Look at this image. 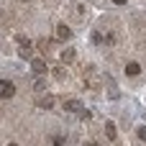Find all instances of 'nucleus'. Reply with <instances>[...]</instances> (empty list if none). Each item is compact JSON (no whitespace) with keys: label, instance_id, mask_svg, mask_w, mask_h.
I'll return each instance as SVG.
<instances>
[{"label":"nucleus","instance_id":"nucleus-1","mask_svg":"<svg viewBox=\"0 0 146 146\" xmlns=\"http://www.w3.org/2000/svg\"><path fill=\"white\" fill-rule=\"evenodd\" d=\"M13 95H15V85H13L10 80H0V98L8 100V98H13Z\"/></svg>","mask_w":146,"mask_h":146},{"label":"nucleus","instance_id":"nucleus-2","mask_svg":"<svg viewBox=\"0 0 146 146\" xmlns=\"http://www.w3.org/2000/svg\"><path fill=\"white\" fill-rule=\"evenodd\" d=\"M56 38H62V41H69V38H72V31H69V26L59 23V26H56Z\"/></svg>","mask_w":146,"mask_h":146},{"label":"nucleus","instance_id":"nucleus-3","mask_svg":"<svg viewBox=\"0 0 146 146\" xmlns=\"http://www.w3.org/2000/svg\"><path fill=\"white\" fill-rule=\"evenodd\" d=\"M31 69H33V74H44L46 72V64L41 59H31Z\"/></svg>","mask_w":146,"mask_h":146},{"label":"nucleus","instance_id":"nucleus-4","mask_svg":"<svg viewBox=\"0 0 146 146\" xmlns=\"http://www.w3.org/2000/svg\"><path fill=\"white\" fill-rule=\"evenodd\" d=\"M74 59H77V54H74V49H64V51H62V62H64V64H69V62H74Z\"/></svg>","mask_w":146,"mask_h":146},{"label":"nucleus","instance_id":"nucleus-5","mask_svg":"<svg viewBox=\"0 0 146 146\" xmlns=\"http://www.w3.org/2000/svg\"><path fill=\"white\" fill-rule=\"evenodd\" d=\"M54 103H56V100H54L51 95H44V98H38V108H54Z\"/></svg>","mask_w":146,"mask_h":146},{"label":"nucleus","instance_id":"nucleus-6","mask_svg":"<svg viewBox=\"0 0 146 146\" xmlns=\"http://www.w3.org/2000/svg\"><path fill=\"white\" fill-rule=\"evenodd\" d=\"M18 51H21V56H23V59H31V44H28V41H23Z\"/></svg>","mask_w":146,"mask_h":146},{"label":"nucleus","instance_id":"nucleus-7","mask_svg":"<svg viewBox=\"0 0 146 146\" xmlns=\"http://www.w3.org/2000/svg\"><path fill=\"white\" fill-rule=\"evenodd\" d=\"M64 110H69V113H77V110H80V103H77V100H67V103H64Z\"/></svg>","mask_w":146,"mask_h":146},{"label":"nucleus","instance_id":"nucleus-8","mask_svg":"<svg viewBox=\"0 0 146 146\" xmlns=\"http://www.w3.org/2000/svg\"><path fill=\"white\" fill-rule=\"evenodd\" d=\"M105 133H108V139L113 141V139H115V126H113V123H105Z\"/></svg>","mask_w":146,"mask_h":146},{"label":"nucleus","instance_id":"nucleus-9","mask_svg":"<svg viewBox=\"0 0 146 146\" xmlns=\"http://www.w3.org/2000/svg\"><path fill=\"white\" fill-rule=\"evenodd\" d=\"M139 69H141L139 64H128V67H126V72H128L131 77H133V74H139Z\"/></svg>","mask_w":146,"mask_h":146},{"label":"nucleus","instance_id":"nucleus-10","mask_svg":"<svg viewBox=\"0 0 146 146\" xmlns=\"http://www.w3.org/2000/svg\"><path fill=\"white\" fill-rule=\"evenodd\" d=\"M33 90H36V92H41V90H46V85H44V80H36V82H33Z\"/></svg>","mask_w":146,"mask_h":146},{"label":"nucleus","instance_id":"nucleus-11","mask_svg":"<svg viewBox=\"0 0 146 146\" xmlns=\"http://www.w3.org/2000/svg\"><path fill=\"white\" fill-rule=\"evenodd\" d=\"M62 144H64V139H62V136H56V139L51 141V146H62Z\"/></svg>","mask_w":146,"mask_h":146},{"label":"nucleus","instance_id":"nucleus-12","mask_svg":"<svg viewBox=\"0 0 146 146\" xmlns=\"http://www.w3.org/2000/svg\"><path fill=\"white\" fill-rule=\"evenodd\" d=\"M113 3H118V5H123V3H126V0H113Z\"/></svg>","mask_w":146,"mask_h":146},{"label":"nucleus","instance_id":"nucleus-13","mask_svg":"<svg viewBox=\"0 0 146 146\" xmlns=\"http://www.w3.org/2000/svg\"><path fill=\"white\" fill-rule=\"evenodd\" d=\"M85 146H98V144H92V141H90V144H85Z\"/></svg>","mask_w":146,"mask_h":146},{"label":"nucleus","instance_id":"nucleus-14","mask_svg":"<svg viewBox=\"0 0 146 146\" xmlns=\"http://www.w3.org/2000/svg\"><path fill=\"white\" fill-rule=\"evenodd\" d=\"M8 146H18V144H8Z\"/></svg>","mask_w":146,"mask_h":146}]
</instances>
